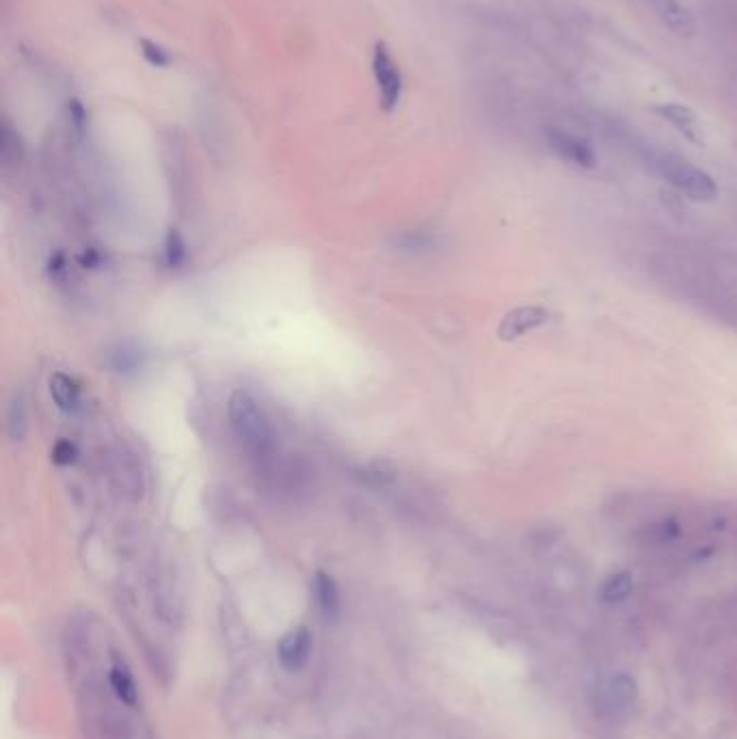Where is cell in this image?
I'll list each match as a JSON object with an SVG mask.
<instances>
[{
    "instance_id": "cell-1",
    "label": "cell",
    "mask_w": 737,
    "mask_h": 739,
    "mask_svg": "<svg viewBox=\"0 0 737 739\" xmlns=\"http://www.w3.org/2000/svg\"><path fill=\"white\" fill-rule=\"evenodd\" d=\"M227 415L236 439L251 456L262 459L273 448V428L268 424L262 407L251 394L238 389L227 402Z\"/></svg>"
},
{
    "instance_id": "cell-2",
    "label": "cell",
    "mask_w": 737,
    "mask_h": 739,
    "mask_svg": "<svg viewBox=\"0 0 737 739\" xmlns=\"http://www.w3.org/2000/svg\"><path fill=\"white\" fill-rule=\"evenodd\" d=\"M662 176L673 184L683 195L696 201H712L718 195V186L707 171L675 156H666L660 163Z\"/></svg>"
},
{
    "instance_id": "cell-3",
    "label": "cell",
    "mask_w": 737,
    "mask_h": 739,
    "mask_svg": "<svg viewBox=\"0 0 737 739\" xmlns=\"http://www.w3.org/2000/svg\"><path fill=\"white\" fill-rule=\"evenodd\" d=\"M372 74H374V83H377V89H379L381 109L385 113H392L402 100V89H405V83H402V72H400L398 63L394 61L392 52L387 50L383 42L374 46Z\"/></svg>"
},
{
    "instance_id": "cell-4",
    "label": "cell",
    "mask_w": 737,
    "mask_h": 739,
    "mask_svg": "<svg viewBox=\"0 0 737 739\" xmlns=\"http://www.w3.org/2000/svg\"><path fill=\"white\" fill-rule=\"evenodd\" d=\"M547 145L558 158L567 160V163L575 167H582V169L597 167V154L593 152V147L588 145L584 139L573 137V134L565 130H549Z\"/></svg>"
},
{
    "instance_id": "cell-5",
    "label": "cell",
    "mask_w": 737,
    "mask_h": 739,
    "mask_svg": "<svg viewBox=\"0 0 737 739\" xmlns=\"http://www.w3.org/2000/svg\"><path fill=\"white\" fill-rule=\"evenodd\" d=\"M547 320H549V312L545 307H539V305L517 307L502 318L500 327H498V335L504 342H515L521 338V335L543 327Z\"/></svg>"
},
{
    "instance_id": "cell-6",
    "label": "cell",
    "mask_w": 737,
    "mask_h": 739,
    "mask_svg": "<svg viewBox=\"0 0 737 739\" xmlns=\"http://www.w3.org/2000/svg\"><path fill=\"white\" fill-rule=\"evenodd\" d=\"M655 111H658L662 119H666L670 126H675L683 137L690 139L692 143H699V145L705 143V132L701 126V119L692 109H688V106L668 102V104H660Z\"/></svg>"
},
{
    "instance_id": "cell-7",
    "label": "cell",
    "mask_w": 737,
    "mask_h": 739,
    "mask_svg": "<svg viewBox=\"0 0 737 739\" xmlns=\"http://www.w3.org/2000/svg\"><path fill=\"white\" fill-rule=\"evenodd\" d=\"M312 653V634L307 629H294L279 644V662L288 670H299Z\"/></svg>"
},
{
    "instance_id": "cell-8",
    "label": "cell",
    "mask_w": 737,
    "mask_h": 739,
    "mask_svg": "<svg viewBox=\"0 0 737 739\" xmlns=\"http://www.w3.org/2000/svg\"><path fill=\"white\" fill-rule=\"evenodd\" d=\"M50 396L63 413L72 415L80 411V387L70 374H65V372L52 374Z\"/></svg>"
},
{
    "instance_id": "cell-9",
    "label": "cell",
    "mask_w": 737,
    "mask_h": 739,
    "mask_svg": "<svg viewBox=\"0 0 737 739\" xmlns=\"http://www.w3.org/2000/svg\"><path fill=\"white\" fill-rule=\"evenodd\" d=\"M649 3L653 5L655 11H658V16L662 18V22L675 35H681V37L692 35V31H694L692 18L688 16V11L677 3V0H649Z\"/></svg>"
},
{
    "instance_id": "cell-10",
    "label": "cell",
    "mask_w": 737,
    "mask_h": 739,
    "mask_svg": "<svg viewBox=\"0 0 737 739\" xmlns=\"http://www.w3.org/2000/svg\"><path fill=\"white\" fill-rule=\"evenodd\" d=\"M109 683H111V690L113 694L122 701L124 705L128 707H134L139 703V690H137V681H134V677L130 675V670L122 664V662H115L111 666V673H109Z\"/></svg>"
},
{
    "instance_id": "cell-11",
    "label": "cell",
    "mask_w": 737,
    "mask_h": 739,
    "mask_svg": "<svg viewBox=\"0 0 737 739\" xmlns=\"http://www.w3.org/2000/svg\"><path fill=\"white\" fill-rule=\"evenodd\" d=\"M314 595L320 612L325 616H335L340 612V588L327 573H316L314 577Z\"/></svg>"
},
{
    "instance_id": "cell-12",
    "label": "cell",
    "mask_w": 737,
    "mask_h": 739,
    "mask_svg": "<svg viewBox=\"0 0 737 739\" xmlns=\"http://www.w3.org/2000/svg\"><path fill=\"white\" fill-rule=\"evenodd\" d=\"M29 431V415H26V400L22 392H16L9 400L7 409V433L13 441H22Z\"/></svg>"
},
{
    "instance_id": "cell-13",
    "label": "cell",
    "mask_w": 737,
    "mask_h": 739,
    "mask_svg": "<svg viewBox=\"0 0 737 739\" xmlns=\"http://www.w3.org/2000/svg\"><path fill=\"white\" fill-rule=\"evenodd\" d=\"M608 696L610 703L616 707H629L638 698V685L632 677L627 675H616L610 679L608 685Z\"/></svg>"
},
{
    "instance_id": "cell-14",
    "label": "cell",
    "mask_w": 737,
    "mask_h": 739,
    "mask_svg": "<svg viewBox=\"0 0 737 739\" xmlns=\"http://www.w3.org/2000/svg\"><path fill=\"white\" fill-rule=\"evenodd\" d=\"M632 590H634L632 575H629L627 571H621V573H614L608 577L606 584H603L601 588V597L608 603H619L632 595Z\"/></svg>"
},
{
    "instance_id": "cell-15",
    "label": "cell",
    "mask_w": 737,
    "mask_h": 739,
    "mask_svg": "<svg viewBox=\"0 0 737 739\" xmlns=\"http://www.w3.org/2000/svg\"><path fill=\"white\" fill-rule=\"evenodd\" d=\"M186 243L178 230H169L165 238V264L169 268H180L186 262Z\"/></svg>"
},
{
    "instance_id": "cell-16",
    "label": "cell",
    "mask_w": 737,
    "mask_h": 739,
    "mask_svg": "<svg viewBox=\"0 0 737 739\" xmlns=\"http://www.w3.org/2000/svg\"><path fill=\"white\" fill-rule=\"evenodd\" d=\"M111 368L113 372H137L141 368L139 351H130L128 346H117V351L111 353Z\"/></svg>"
},
{
    "instance_id": "cell-17",
    "label": "cell",
    "mask_w": 737,
    "mask_h": 739,
    "mask_svg": "<svg viewBox=\"0 0 737 739\" xmlns=\"http://www.w3.org/2000/svg\"><path fill=\"white\" fill-rule=\"evenodd\" d=\"M76 459H78V448L70 439H61L55 443V448H52V461H55L57 465H72L76 463Z\"/></svg>"
},
{
    "instance_id": "cell-18",
    "label": "cell",
    "mask_w": 737,
    "mask_h": 739,
    "mask_svg": "<svg viewBox=\"0 0 737 739\" xmlns=\"http://www.w3.org/2000/svg\"><path fill=\"white\" fill-rule=\"evenodd\" d=\"M143 55H145V59H147V61H150V63H152V65H156V67H165V65H169V55H167V52H165L163 48L154 46L152 42H143Z\"/></svg>"
},
{
    "instance_id": "cell-19",
    "label": "cell",
    "mask_w": 737,
    "mask_h": 739,
    "mask_svg": "<svg viewBox=\"0 0 737 739\" xmlns=\"http://www.w3.org/2000/svg\"><path fill=\"white\" fill-rule=\"evenodd\" d=\"M655 534H658L660 543L673 541L679 536V526L675 521H664V523H658V526H655Z\"/></svg>"
}]
</instances>
